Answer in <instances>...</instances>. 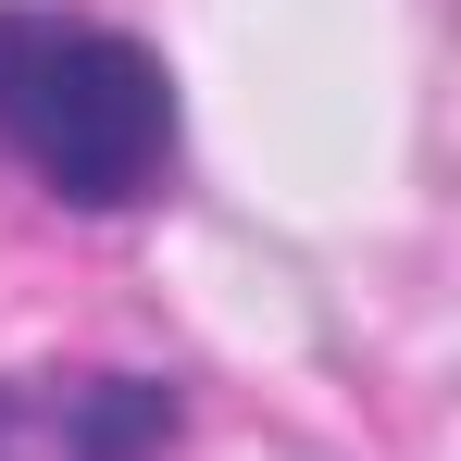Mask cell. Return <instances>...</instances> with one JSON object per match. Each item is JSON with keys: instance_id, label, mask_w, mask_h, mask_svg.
<instances>
[{"instance_id": "cell-1", "label": "cell", "mask_w": 461, "mask_h": 461, "mask_svg": "<svg viewBox=\"0 0 461 461\" xmlns=\"http://www.w3.org/2000/svg\"><path fill=\"white\" fill-rule=\"evenodd\" d=\"M0 150L50 200L125 212L175 175V76L150 38L50 0H0Z\"/></svg>"}, {"instance_id": "cell-2", "label": "cell", "mask_w": 461, "mask_h": 461, "mask_svg": "<svg viewBox=\"0 0 461 461\" xmlns=\"http://www.w3.org/2000/svg\"><path fill=\"white\" fill-rule=\"evenodd\" d=\"M175 386L162 375H63L50 386V437H63V461H150L175 449Z\"/></svg>"}, {"instance_id": "cell-3", "label": "cell", "mask_w": 461, "mask_h": 461, "mask_svg": "<svg viewBox=\"0 0 461 461\" xmlns=\"http://www.w3.org/2000/svg\"><path fill=\"white\" fill-rule=\"evenodd\" d=\"M13 424H25V399H13V386H0V461H13Z\"/></svg>"}]
</instances>
